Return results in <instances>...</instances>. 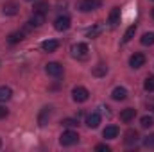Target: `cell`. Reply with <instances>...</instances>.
I'll use <instances>...</instances> for the list:
<instances>
[{
  "mask_svg": "<svg viewBox=\"0 0 154 152\" xmlns=\"http://www.w3.org/2000/svg\"><path fill=\"white\" fill-rule=\"evenodd\" d=\"M79 141V134L75 131H65L61 136H59V143L63 147H70V145H75Z\"/></svg>",
  "mask_w": 154,
  "mask_h": 152,
  "instance_id": "obj_1",
  "label": "cell"
},
{
  "mask_svg": "<svg viewBox=\"0 0 154 152\" xmlns=\"http://www.w3.org/2000/svg\"><path fill=\"white\" fill-rule=\"evenodd\" d=\"M70 52L77 59H86L88 57V45L86 43H75V45H72Z\"/></svg>",
  "mask_w": 154,
  "mask_h": 152,
  "instance_id": "obj_2",
  "label": "cell"
},
{
  "mask_svg": "<svg viewBox=\"0 0 154 152\" xmlns=\"http://www.w3.org/2000/svg\"><path fill=\"white\" fill-rule=\"evenodd\" d=\"M72 99H74L75 102H86V100L90 99V91H88L84 86H75V88L72 90Z\"/></svg>",
  "mask_w": 154,
  "mask_h": 152,
  "instance_id": "obj_3",
  "label": "cell"
},
{
  "mask_svg": "<svg viewBox=\"0 0 154 152\" xmlns=\"http://www.w3.org/2000/svg\"><path fill=\"white\" fill-rule=\"evenodd\" d=\"M54 27H56V31H59V32L68 31V29H70V16L59 14V16L56 18V22H54Z\"/></svg>",
  "mask_w": 154,
  "mask_h": 152,
  "instance_id": "obj_4",
  "label": "cell"
},
{
  "mask_svg": "<svg viewBox=\"0 0 154 152\" xmlns=\"http://www.w3.org/2000/svg\"><path fill=\"white\" fill-rule=\"evenodd\" d=\"M100 5H102V0H82L81 5H79V9H81L82 13H90V11L99 9Z\"/></svg>",
  "mask_w": 154,
  "mask_h": 152,
  "instance_id": "obj_5",
  "label": "cell"
},
{
  "mask_svg": "<svg viewBox=\"0 0 154 152\" xmlns=\"http://www.w3.org/2000/svg\"><path fill=\"white\" fill-rule=\"evenodd\" d=\"M18 9H20V4L14 2V0H9V2H5V4L2 5V13H4L5 16H14V14L18 13Z\"/></svg>",
  "mask_w": 154,
  "mask_h": 152,
  "instance_id": "obj_6",
  "label": "cell"
},
{
  "mask_svg": "<svg viewBox=\"0 0 154 152\" xmlns=\"http://www.w3.org/2000/svg\"><path fill=\"white\" fill-rule=\"evenodd\" d=\"M129 65H131V68H142L145 65V56L142 52H134L129 57Z\"/></svg>",
  "mask_w": 154,
  "mask_h": 152,
  "instance_id": "obj_7",
  "label": "cell"
},
{
  "mask_svg": "<svg viewBox=\"0 0 154 152\" xmlns=\"http://www.w3.org/2000/svg\"><path fill=\"white\" fill-rule=\"evenodd\" d=\"M50 116H52V108L50 106H45L38 114V123L39 127H45L47 123H48V120H50Z\"/></svg>",
  "mask_w": 154,
  "mask_h": 152,
  "instance_id": "obj_8",
  "label": "cell"
},
{
  "mask_svg": "<svg viewBox=\"0 0 154 152\" xmlns=\"http://www.w3.org/2000/svg\"><path fill=\"white\" fill-rule=\"evenodd\" d=\"M45 72H47L50 77H59L61 74H63V66H61L59 63L52 61V63H48V65L45 66Z\"/></svg>",
  "mask_w": 154,
  "mask_h": 152,
  "instance_id": "obj_9",
  "label": "cell"
},
{
  "mask_svg": "<svg viewBox=\"0 0 154 152\" xmlns=\"http://www.w3.org/2000/svg\"><path fill=\"white\" fill-rule=\"evenodd\" d=\"M27 23H29V27H41L45 23V13H36L34 11V14L31 16V20Z\"/></svg>",
  "mask_w": 154,
  "mask_h": 152,
  "instance_id": "obj_10",
  "label": "cell"
},
{
  "mask_svg": "<svg viewBox=\"0 0 154 152\" xmlns=\"http://www.w3.org/2000/svg\"><path fill=\"white\" fill-rule=\"evenodd\" d=\"M138 131H134V129H129V131H125V134H124V141H125V145H133V143H136L138 141Z\"/></svg>",
  "mask_w": 154,
  "mask_h": 152,
  "instance_id": "obj_11",
  "label": "cell"
},
{
  "mask_svg": "<svg viewBox=\"0 0 154 152\" xmlns=\"http://www.w3.org/2000/svg\"><path fill=\"white\" fill-rule=\"evenodd\" d=\"M99 123H100V114L97 113V111L91 113V114H88V118H86V125H88L90 129H97Z\"/></svg>",
  "mask_w": 154,
  "mask_h": 152,
  "instance_id": "obj_12",
  "label": "cell"
},
{
  "mask_svg": "<svg viewBox=\"0 0 154 152\" xmlns=\"http://www.w3.org/2000/svg\"><path fill=\"white\" fill-rule=\"evenodd\" d=\"M57 47H59V41H57V39H45V41L41 43V48H43L45 52H56Z\"/></svg>",
  "mask_w": 154,
  "mask_h": 152,
  "instance_id": "obj_13",
  "label": "cell"
},
{
  "mask_svg": "<svg viewBox=\"0 0 154 152\" xmlns=\"http://www.w3.org/2000/svg\"><path fill=\"white\" fill-rule=\"evenodd\" d=\"M102 136L106 140H115L118 136V127L116 125H106V129L102 131Z\"/></svg>",
  "mask_w": 154,
  "mask_h": 152,
  "instance_id": "obj_14",
  "label": "cell"
},
{
  "mask_svg": "<svg viewBox=\"0 0 154 152\" xmlns=\"http://www.w3.org/2000/svg\"><path fill=\"white\" fill-rule=\"evenodd\" d=\"M111 97H113V100H125L127 99V90L125 88H122V86H116L115 90H113V93H111Z\"/></svg>",
  "mask_w": 154,
  "mask_h": 152,
  "instance_id": "obj_15",
  "label": "cell"
},
{
  "mask_svg": "<svg viewBox=\"0 0 154 152\" xmlns=\"http://www.w3.org/2000/svg\"><path fill=\"white\" fill-rule=\"evenodd\" d=\"M120 22V7H113L111 11H109V16H108V23L109 25H116Z\"/></svg>",
  "mask_w": 154,
  "mask_h": 152,
  "instance_id": "obj_16",
  "label": "cell"
},
{
  "mask_svg": "<svg viewBox=\"0 0 154 152\" xmlns=\"http://www.w3.org/2000/svg\"><path fill=\"white\" fill-rule=\"evenodd\" d=\"M134 116H136V109H133V108H127V109H124V111L120 113V120L127 123V122L134 120Z\"/></svg>",
  "mask_w": 154,
  "mask_h": 152,
  "instance_id": "obj_17",
  "label": "cell"
},
{
  "mask_svg": "<svg viewBox=\"0 0 154 152\" xmlns=\"http://www.w3.org/2000/svg\"><path fill=\"white\" fill-rule=\"evenodd\" d=\"M13 97V90L9 86H0V102H7Z\"/></svg>",
  "mask_w": 154,
  "mask_h": 152,
  "instance_id": "obj_18",
  "label": "cell"
},
{
  "mask_svg": "<svg viewBox=\"0 0 154 152\" xmlns=\"http://www.w3.org/2000/svg\"><path fill=\"white\" fill-rule=\"evenodd\" d=\"M91 74L95 77H104L106 74H108V66L104 65V63H100V65H97L93 70H91Z\"/></svg>",
  "mask_w": 154,
  "mask_h": 152,
  "instance_id": "obj_19",
  "label": "cell"
},
{
  "mask_svg": "<svg viewBox=\"0 0 154 152\" xmlns=\"http://www.w3.org/2000/svg\"><path fill=\"white\" fill-rule=\"evenodd\" d=\"M142 45H145V47H151L154 45V32H145L143 36H142Z\"/></svg>",
  "mask_w": 154,
  "mask_h": 152,
  "instance_id": "obj_20",
  "label": "cell"
},
{
  "mask_svg": "<svg viewBox=\"0 0 154 152\" xmlns=\"http://www.w3.org/2000/svg\"><path fill=\"white\" fill-rule=\"evenodd\" d=\"M22 39H23V32H11L9 38H7V41H9L11 45H16V43H20Z\"/></svg>",
  "mask_w": 154,
  "mask_h": 152,
  "instance_id": "obj_21",
  "label": "cell"
},
{
  "mask_svg": "<svg viewBox=\"0 0 154 152\" xmlns=\"http://www.w3.org/2000/svg\"><path fill=\"white\" fill-rule=\"evenodd\" d=\"M134 32H136V25H131V27L125 31V34H124L122 41H124V43H129V41L133 39V36H134Z\"/></svg>",
  "mask_w": 154,
  "mask_h": 152,
  "instance_id": "obj_22",
  "label": "cell"
},
{
  "mask_svg": "<svg viewBox=\"0 0 154 152\" xmlns=\"http://www.w3.org/2000/svg\"><path fill=\"white\" fill-rule=\"evenodd\" d=\"M100 34V25H93L91 29L86 31V38H97Z\"/></svg>",
  "mask_w": 154,
  "mask_h": 152,
  "instance_id": "obj_23",
  "label": "cell"
},
{
  "mask_svg": "<svg viewBox=\"0 0 154 152\" xmlns=\"http://www.w3.org/2000/svg\"><path fill=\"white\" fill-rule=\"evenodd\" d=\"M143 90L145 91H154V75H149L143 82Z\"/></svg>",
  "mask_w": 154,
  "mask_h": 152,
  "instance_id": "obj_24",
  "label": "cell"
},
{
  "mask_svg": "<svg viewBox=\"0 0 154 152\" xmlns=\"http://www.w3.org/2000/svg\"><path fill=\"white\" fill-rule=\"evenodd\" d=\"M140 125H142L143 129H149V127H152V125H154V120L151 118V116H142Z\"/></svg>",
  "mask_w": 154,
  "mask_h": 152,
  "instance_id": "obj_25",
  "label": "cell"
},
{
  "mask_svg": "<svg viewBox=\"0 0 154 152\" xmlns=\"http://www.w3.org/2000/svg\"><path fill=\"white\" fill-rule=\"evenodd\" d=\"M34 11L36 13H47L48 11V2H38L34 5Z\"/></svg>",
  "mask_w": 154,
  "mask_h": 152,
  "instance_id": "obj_26",
  "label": "cell"
},
{
  "mask_svg": "<svg viewBox=\"0 0 154 152\" xmlns=\"http://www.w3.org/2000/svg\"><path fill=\"white\" fill-rule=\"evenodd\" d=\"M77 123H79L77 118H65V120H61V125H65V127H75Z\"/></svg>",
  "mask_w": 154,
  "mask_h": 152,
  "instance_id": "obj_27",
  "label": "cell"
},
{
  "mask_svg": "<svg viewBox=\"0 0 154 152\" xmlns=\"http://www.w3.org/2000/svg\"><path fill=\"white\" fill-rule=\"evenodd\" d=\"M143 145H145L147 149H154V134H149V136L143 140Z\"/></svg>",
  "mask_w": 154,
  "mask_h": 152,
  "instance_id": "obj_28",
  "label": "cell"
},
{
  "mask_svg": "<svg viewBox=\"0 0 154 152\" xmlns=\"http://www.w3.org/2000/svg\"><path fill=\"white\" fill-rule=\"evenodd\" d=\"M95 150H99V152H111V147H109V145H106V143H99V145L95 147Z\"/></svg>",
  "mask_w": 154,
  "mask_h": 152,
  "instance_id": "obj_29",
  "label": "cell"
},
{
  "mask_svg": "<svg viewBox=\"0 0 154 152\" xmlns=\"http://www.w3.org/2000/svg\"><path fill=\"white\" fill-rule=\"evenodd\" d=\"M7 114H9V109H7L5 106H0V120H2V118H5Z\"/></svg>",
  "mask_w": 154,
  "mask_h": 152,
  "instance_id": "obj_30",
  "label": "cell"
},
{
  "mask_svg": "<svg viewBox=\"0 0 154 152\" xmlns=\"http://www.w3.org/2000/svg\"><path fill=\"white\" fill-rule=\"evenodd\" d=\"M152 18H154V9H152Z\"/></svg>",
  "mask_w": 154,
  "mask_h": 152,
  "instance_id": "obj_31",
  "label": "cell"
},
{
  "mask_svg": "<svg viewBox=\"0 0 154 152\" xmlns=\"http://www.w3.org/2000/svg\"><path fill=\"white\" fill-rule=\"evenodd\" d=\"M0 147H2V140H0Z\"/></svg>",
  "mask_w": 154,
  "mask_h": 152,
  "instance_id": "obj_32",
  "label": "cell"
},
{
  "mask_svg": "<svg viewBox=\"0 0 154 152\" xmlns=\"http://www.w3.org/2000/svg\"><path fill=\"white\" fill-rule=\"evenodd\" d=\"M29 2H32V0H29Z\"/></svg>",
  "mask_w": 154,
  "mask_h": 152,
  "instance_id": "obj_33",
  "label": "cell"
}]
</instances>
